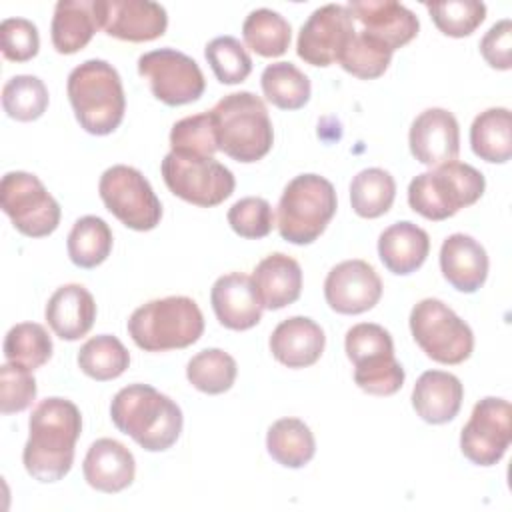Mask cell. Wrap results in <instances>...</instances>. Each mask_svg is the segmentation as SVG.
Instances as JSON below:
<instances>
[{
  "label": "cell",
  "mask_w": 512,
  "mask_h": 512,
  "mask_svg": "<svg viewBox=\"0 0 512 512\" xmlns=\"http://www.w3.org/2000/svg\"><path fill=\"white\" fill-rule=\"evenodd\" d=\"M98 26L118 40L150 42L168 26L166 8L152 0H94Z\"/></svg>",
  "instance_id": "cell-16"
},
{
  "label": "cell",
  "mask_w": 512,
  "mask_h": 512,
  "mask_svg": "<svg viewBox=\"0 0 512 512\" xmlns=\"http://www.w3.org/2000/svg\"><path fill=\"white\" fill-rule=\"evenodd\" d=\"M98 194L106 210L130 230L148 232L160 224L162 204L144 174L132 166L106 168L98 182Z\"/></svg>",
  "instance_id": "cell-11"
},
{
  "label": "cell",
  "mask_w": 512,
  "mask_h": 512,
  "mask_svg": "<svg viewBox=\"0 0 512 512\" xmlns=\"http://www.w3.org/2000/svg\"><path fill=\"white\" fill-rule=\"evenodd\" d=\"M170 148L188 156H214L218 152L216 126L210 112L178 120L170 130Z\"/></svg>",
  "instance_id": "cell-42"
},
{
  "label": "cell",
  "mask_w": 512,
  "mask_h": 512,
  "mask_svg": "<svg viewBox=\"0 0 512 512\" xmlns=\"http://www.w3.org/2000/svg\"><path fill=\"white\" fill-rule=\"evenodd\" d=\"M0 204L14 228L28 238L50 236L60 224V204L30 172L14 170L2 176Z\"/></svg>",
  "instance_id": "cell-12"
},
{
  "label": "cell",
  "mask_w": 512,
  "mask_h": 512,
  "mask_svg": "<svg viewBox=\"0 0 512 512\" xmlns=\"http://www.w3.org/2000/svg\"><path fill=\"white\" fill-rule=\"evenodd\" d=\"M138 74L148 80L154 98L166 106L196 102L206 88L198 62L174 48H158L142 54L138 58Z\"/></svg>",
  "instance_id": "cell-13"
},
{
  "label": "cell",
  "mask_w": 512,
  "mask_h": 512,
  "mask_svg": "<svg viewBox=\"0 0 512 512\" xmlns=\"http://www.w3.org/2000/svg\"><path fill=\"white\" fill-rule=\"evenodd\" d=\"M392 54L394 52L384 42L364 30H356V34L344 48L338 64L348 74L360 80H374L388 70Z\"/></svg>",
  "instance_id": "cell-38"
},
{
  "label": "cell",
  "mask_w": 512,
  "mask_h": 512,
  "mask_svg": "<svg viewBox=\"0 0 512 512\" xmlns=\"http://www.w3.org/2000/svg\"><path fill=\"white\" fill-rule=\"evenodd\" d=\"M44 316L58 338L74 342L94 326L96 302L82 284H64L48 298Z\"/></svg>",
  "instance_id": "cell-24"
},
{
  "label": "cell",
  "mask_w": 512,
  "mask_h": 512,
  "mask_svg": "<svg viewBox=\"0 0 512 512\" xmlns=\"http://www.w3.org/2000/svg\"><path fill=\"white\" fill-rule=\"evenodd\" d=\"M440 270L446 282L458 292H476L488 276V254L468 234H450L440 246Z\"/></svg>",
  "instance_id": "cell-23"
},
{
  "label": "cell",
  "mask_w": 512,
  "mask_h": 512,
  "mask_svg": "<svg viewBox=\"0 0 512 512\" xmlns=\"http://www.w3.org/2000/svg\"><path fill=\"white\" fill-rule=\"evenodd\" d=\"M428 252V232L410 220L394 222L378 238V256L388 272L396 276L416 272L426 262Z\"/></svg>",
  "instance_id": "cell-27"
},
{
  "label": "cell",
  "mask_w": 512,
  "mask_h": 512,
  "mask_svg": "<svg viewBox=\"0 0 512 512\" xmlns=\"http://www.w3.org/2000/svg\"><path fill=\"white\" fill-rule=\"evenodd\" d=\"M426 10L436 28L452 38L470 36L486 18V4L476 0L428 2Z\"/></svg>",
  "instance_id": "cell-41"
},
{
  "label": "cell",
  "mask_w": 512,
  "mask_h": 512,
  "mask_svg": "<svg viewBox=\"0 0 512 512\" xmlns=\"http://www.w3.org/2000/svg\"><path fill=\"white\" fill-rule=\"evenodd\" d=\"M228 224L240 238L258 240L272 232L274 212L268 200L260 196H246L230 206Z\"/></svg>",
  "instance_id": "cell-43"
},
{
  "label": "cell",
  "mask_w": 512,
  "mask_h": 512,
  "mask_svg": "<svg viewBox=\"0 0 512 512\" xmlns=\"http://www.w3.org/2000/svg\"><path fill=\"white\" fill-rule=\"evenodd\" d=\"M480 54L496 70L512 68V22L508 18L490 26L480 40Z\"/></svg>",
  "instance_id": "cell-46"
},
{
  "label": "cell",
  "mask_w": 512,
  "mask_h": 512,
  "mask_svg": "<svg viewBox=\"0 0 512 512\" xmlns=\"http://www.w3.org/2000/svg\"><path fill=\"white\" fill-rule=\"evenodd\" d=\"M356 34L348 6L326 4L316 8L302 24L296 54L312 66H330L340 60L344 48Z\"/></svg>",
  "instance_id": "cell-15"
},
{
  "label": "cell",
  "mask_w": 512,
  "mask_h": 512,
  "mask_svg": "<svg viewBox=\"0 0 512 512\" xmlns=\"http://www.w3.org/2000/svg\"><path fill=\"white\" fill-rule=\"evenodd\" d=\"M252 282L262 308L280 310L300 298L302 268L292 256L274 252L258 262L252 272Z\"/></svg>",
  "instance_id": "cell-26"
},
{
  "label": "cell",
  "mask_w": 512,
  "mask_h": 512,
  "mask_svg": "<svg viewBox=\"0 0 512 512\" xmlns=\"http://www.w3.org/2000/svg\"><path fill=\"white\" fill-rule=\"evenodd\" d=\"M346 356L354 364V382L372 396H392L404 384V368L394 356L390 332L374 322L354 324L344 340Z\"/></svg>",
  "instance_id": "cell-8"
},
{
  "label": "cell",
  "mask_w": 512,
  "mask_h": 512,
  "mask_svg": "<svg viewBox=\"0 0 512 512\" xmlns=\"http://www.w3.org/2000/svg\"><path fill=\"white\" fill-rule=\"evenodd\" d=\"M94 0H60L56 2L50 36L58 54H76L98 30Z\"/></svg>",
  "instance_id": "cell-28"
},
{
  "label": "cell",
  "mask_w": 512,
  "mask_h": 512,
  "mask_svg": "<svg viewBox=\"0 0 512 512\" xmlns=\"http://www.w3.org/2000/svg\"><path fill=\"white\" fill-rule=\"evenodd\" d=\"M204 56L222 84H240L252 72V58L248 50L234 36H218L204 48Z\"/></svg>",
  "instance_id": "cell-40"
},
{
  "label": "cell",
  "mask_w": 512,
  "mask_h": 512,
  "mask_svg": "<svg viewBox=\"0 0 512 512\" xmlns=\"http://www.w3.org/2000/svg\"><path fill=\"white\" fill-rule=\"evenodd\" d=\"M202 332V310L188 296L150 300L128 318V334L144 352L188 348L200 340Z\"/></svg>",
  "instance_id": "cell-5"
},
{
  "label": "cell",
  "mask_w": 512,
  "mask_h": 512,
  "mask_svg": "<svg viewBox=\"0 0 512 512\" xmlns=\"http://www.w3.org/2000/svg\"><path fill=\"white\" fill-rule=\"evenodd\" d=\"M66 248L74 266L96 268L110 256L112 230L98 216H82L74 222Z\"/></svg>",
  "instance_id": "cell-34"
},
{
  "label": "cell",
  "mask_w": 512,
  "mask_h": 512,
  "mask_svg": "<svg viewBox=\"0 0 512 512\" xmlns=\"http://www.w3.org/2000/svg\"><path fill=\"white\" fill-rule=\"evenodd\" d=\"M324 298L338 314H362L382 298V280L366 260H344L328 272Z\"/></svg>",
  "instance_id": "cell-17"
},
{
  "label": "cell",
  "mask_w": 512,
  "mask_h": 512,
  "mask_svg": "<svg viewBox=\"0 0 512 512\" xmlns=\"http://www.w3.org/2000/svg\"><path fill=\"white\" fill-rule=\"evenodd\" d=\"M338 208L336 190L320 174L292 178L278 202L276 226L290 244H312L326 230Z\"/></svg>",
  "instance_id": "cell-7"
},
{
  "label": "cell",
  "mask_w": 512,
  "mask_h": 512,
  "mask_svg": "<svg viewBox=\"0 0 512 512\" xmlns=\"http://www.w3.org/2000/svg\"><path fill=\"white\" fill-rule=\"evenodd\" d=\"M266 448L280 466L302 468L314 458L316 440L300 418H280L268 428Z\"/></svg>",
  "instance_id": "cell-30"
},
{
  "label": "cell",
  "mask_w": 512,
  "mask_h": 512,
  "mask_svg": "<svg viewBox=\"0 0 512 512\" xmlns=\"http://www.w3.org/2000/svg\"><path fill=\"white\" fill-rule=\"evenodd\" d=\"M70 106L78 124L94 136L112 134L126 112V96L118 70L106 60L78 64L66 82Z\"/></svg>",
  "instance_id": "cell-3"
},
{
  "label": "cell",
  "mask_w": 512,
  "mask_h": 512,
  "mask_svg": "<svg viewBox=\"0 0 512 512\" xmlns=\"http://www.w3.org/2000/svg\"><path fill=\"white\" fill-rule=\"evenodd\" d=\"M22 450L26 472L38 482L62 480L74 464V448L82 432V416L74 402L52 396L38 402L28 420Z\"/></svg>",
  "instance_id": "cell-1"
},
{
  "label": "cell",
  "mask_w": 512,
  "mask_h": 512,
  "mask_svg": "<svg viewBox=\"0 0 512 512\" xmlns=\"http://www.w3.org/2000/svg\"><path fill=\"white\" fill-rule=\"evenodd\" d=\"M268 344L280 364L288 368H308L320 360L326 336L312 318L290 316L272 330Z\"/></svg>",
  "instance_id": "cell-22"
},
{
  "label": "cell",
  "mask_w": 512,
  "mask_h": 512,
  "mask_svg": "<svg viewBox=\"0 0 512 512\" xmlns=\"http://www.w3.org/2000/svg\"><path fill=\"white\" fill-rule=\"evenodd\" d=\"M464 398L462 382L444 370H426L412 388V408L428 424H446L456 418Z\"/></svg>",
  "instance_id": "cell-25"
},
{
  "label": "cell",
  "mask_w": 512,
  "mask_h": 512,
  "mask_svg": "<svg viewBox=\"0 0 512 512\" xmlns=\"http://www.w3.org/2000/svg\"><path fill=\"white\" fill-rule=\"evenodd\" d=\"M486 188L484 174L466 162H446L422 172L408 184V204L420 216L440 222L476 204Z\"/></svg>",
  "instance_id": "cell-6"
},
{
  "label": "cell",
  "mask_w": 512,
  "mask_h": 512,
  "mask_svg": "<svg viewBox=\"0 0 512 512\" xmlns=\"http://www.w3.org/2000/svg\"><path fill=\"white\" fill-rule=\"evenodd\" d=\"M262 92L280 110H300L310 100V80L292 62L268 64L260 76Z\"/></svg>",
  "instance_id": "cell-32"
},
{
  "label": "cell",
  "mask_w": 512,
  "mask_h": 512,
  "mask_svg": "<svg viewBox=\"0 0 512 512\" xmlns=\"http://www.w3.org/2000/svg\"><path fill=\"white\" fill-rule=\"evenodd\" d=\"M512 442L510 402L496 396L478 400L460 432V450L476 466L498 464Z\"/></svg>",
  "instance_id": "cell-14"
},
{
  "label": "cell",
  "mask_w": 512,
  "mask_h": 512,
  "mask_svg": "<svg viewBox=\"0 0 512 512\" xmlns=\"http://www.w3.org/2000/svg\"><path fill=\"white\" fill-rule=\"evenodd\" d=\"M412 156L430 168L452 162L460 152V128L452 112L444 108H426L420 112L408 132Z\"/></svg>",
  "instance_id": "cell-18"
},
{
  "label": "cell",
  "mask_w": 512,
  "mask_h": 512,
  "mask_svg": "<svg viewBox=\"0 0 512 512\" xmlns=\"http://www.w3.org/2000/svg\"><path fill=\"white\" fill-rule=\"evenodd\" d=\"M242 36L246 46L258 56L276 58L288 50L292 28L282 14L270 8H256L246 16Z\"/></svg>",
  "instance_id": "cell-31"
},
{
  "label": "cell",
  "mask_w": 512,
  "mask_h": 512,
  "mask_svg": "<svg viewBox=\"0 0 512 512\" xmlns=\"http://www.w3.org/2000/svg\"><path fill=\"white\" fill-rule=\"evenodd\" d=\"M168 190L200 208H212L232 196L234 174L214 156H188L168 152L160 164Z\"/></svg>",
  "instance_id": "cell-10"
},
{
  "label": "cell",
  "mask_w": 512,
  "mask_h": 512,
  "mask_svg": "<svg viewBox=\"0 0 512 512\" xmlns=\"http://www.w3.org/2000/svg\"><path fill=\"white\" fill-rule=\"evenodd\" d=\"M52 348L54 346L48 330L36 322L14 324L4 338L6 360L28 370L44 366L52 358Z\"/></svg>",
  "instance_id": "cell-37"
},
{
  "label": "cell",
  "mask_w": 512,
  "mask_h": 512,
  "mask_svg": "<svg viewBox=\"0 0 512 512\" xmlns=\"http://www.w3.org/2000/svg\"><path fill=\"white\" fill-rule=\"evenodd\" d=\"M348 10L364 32L384 42L392 52L414 40L420 30L418 16L394 0H354Z\"/></svg>",
  "instance_id": "cell-19"
},
{
  "label": "cell",
  "mask_w": 512,
  "mask_h": 512,
  "mask_svg": "<svg viewBox=\"0 0 512 512\" xmlns=\"http://www.w3.org/2000/svg\"><path fill=\"white\" fill-rule=\"evenodd\" d=\"M410 332L422 352L440 364H462L474 350L470 326L442 300L424 298L410 312Z\"/></svg>",
  "instance_id": "cell-9"
},
{
  "label": "cell",
  "mask_w": 512,
  "mask_h": 512,
  "mask_svg": "<svg viewBox=\"0 0 512 512\" xmlns=\"http://www.w3.org/2000/svg\"><path fill=\"white\" fill-rule=\"evenodd\" d=\"M218 150L236 162L262 160L274 144V128L260 96L240 90L220 98L210 110Z\"/></svg>",
  "instance_id": "cell-4"
},
{
  "label": "cell",
  "mask_w": 512,
  "mask_h": 512,
  "mask_svg": "<svg viewBox=\"0 0 512 512\" xmlns=\"http://www.w3.org/2000/svg\"><path fill=\"white\" fill-rule=\"evenodd\" d=\"M2 108L18 122L38 120L48 108V88L38 76H12L2 88Z\"/></svg>",
  "instance_id": "cell-39"
},
{
  "label": "cell",
  "mask_w": 512,
  "mask_h": 512,
  "mask_svg": "<svg viewBox=\"0 0 512 512\" xmlns=\"http://www.w3.org/2000/svg\"><path fill=\"white\" fill-rule=\"evenodd\" d=\"M210 304L216 320L230 330H250L262 318V302L252 276L230 272L220 276L210 290Z\"/></svg>",
  "instance_id": "cell-20"
},
{
  "label": "cell",
  "mask_w": 512,
  "mask_h": 512,
  "mask_svg": "<svg viewBox=\"0 0 512 512\" xmlns=\"http://www.w3.org/2000/svg\"><path fill=\"white\" fill-rule=\"evenodd\" d=\"M0 46L6 60L28 62L38 54L40 36L34 22L26 18H6L0 24Z\"/></svg>",
  "instance_id": "cell-45"
},
{
  "label": "cell",
  "mask_w": 512,
  "mask_h": 512,
  "mask_svg": "<svg viewBox=\"0 0 512 512\" xmlns=\"http://www.w3.org/2000/svg\"><path fill=\"white\" fill-rule=\"evenodd\" d=\"M114 426L148 452H164L176 444L184 416L180 406L150 384H130L110 404Z\"/></svg>",
  "instance_id": "cell-2"
},
{
  "label": "cell",
  "mask_w": 512,
  "mask_h": 512,
  "mask_svg": "<svg viewBox=\"0 0 512 512\" xmlns=\"http://www.w3.org/2000/svg\"><path fill=\"white\" fill-rule=\"evenodd\" d=\"M396 198V182L384 168H364L350 182V204L360 218L386 214Z\"/></svg>",
  "instance_id": "cell-33"
},
{
  "label": "cell",
  "mask_w": 512,
  "mask_h": 512,
  "mask_svg": "<svg viewBox=\"0 0 512 512\" xmlns=\"http://www.w3.org/2000/svg\"><path fill=\"white\" fill-rule=\"evenodd\" d=\"M36 398V380L32 370L6 362L0 366V412L16 414L26 410Z\"/></svg>",
  "instance_id": "cell-44"
},
{
  "label": "cell",
  "mask_w": 512,
  "mask_h": 512,
  "mask_svg": "<svg viewBox=\"0 0 512 512\" xmlns=\"http://www.w3.org/2000/svg\"><path fill=\"white\" fill-rule=\"evenodd\" d=\"M472 152L490 164H504L512 156V114L508 108H488L470 126Z\"/></svg>",
  "instance_id": "cell-29"
},
{
  "label": "cell",
  "mask_w": 512,
  "mask_h": 512,
  "mask_svg": "<svg viewBox=\"0 0 512 512\" xmlns=\"http://www.w3.org/2000/svg\"><path fill=\"white\" fill-rule=\"evenodd\" d=\"M236 374V360L220 348L200 350L186 364L188 382L196 390L212 396L228 392L236 380Z\"/></svg>",
  "instance_id": "cell-36"
},
{
  "label": "cell",
  "mask_w": 512,
  "mask_h": 512,
  "mask_svg": "<svg viewBox=\"0 0 512 512\" xmlns=\"http://www.w3.org/2000/svg\"><path fill=\"white\" fill-rule=\"evenodd\" d=\"M82 472L90 488L116 494L134 482L136 460L122 442L114 438H98L90 444L84 456Z\"/></svg>",
  "instance_id": "cell-21"
},
{
  "label": "cell",
  "mask_w": 512,
  "mask_h": 512,
  "mask_svg": "<svg viewBox=\"0 0 512 512\" xmlns=\"http://www.w3.org/2000/svg\"><path fill=\"white\" fill-rule=\"evenodd\" d=\"M130 364V352L112 334H100L82 344L78 366L92 380L106 382L122 376Z\"/></svg>",
  "instance_id": "cell-35"
}]
</instances>
